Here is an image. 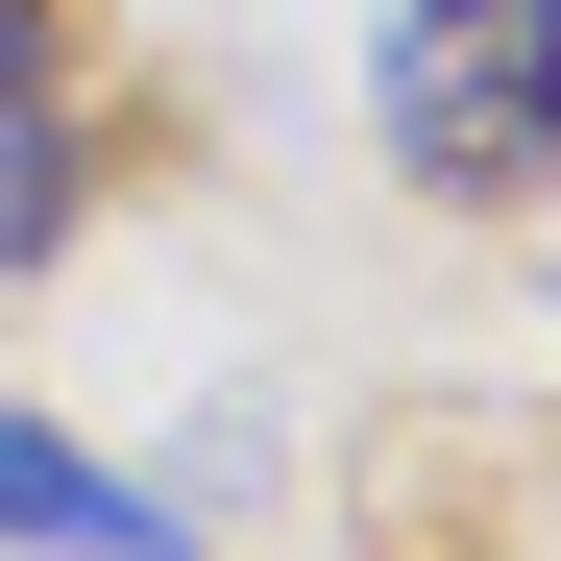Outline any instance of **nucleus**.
I'll list each match as a JSON object with an SVG mask.
<instances>
[{"label":"nucleus","instance_id":"2","mask_svg":"<svg viewBox=\"0 0 561 561\" xmlns=\"http://www.w3.org/2000/svg\"><path fill=\"white\" fill-rule=\"evenodd\" d=\"M73 196H99V123H73V25L0 0V268H49Z\"/></svg>","mask_w":561,"mask_h":561},{"label":"nucleus","instance_id":"3","mask_svg":"<svg viewBox=\"0 0 561 561\" xmlns=\"http://www.w3.org/2000/svg\"><path fill=\"white\" fill-rule=\"evenodd\" d=\"M0 561H196V513H171V489H123L99 439L0 415Z\"/></svg>","mask_w":561,"mask_h":561},{"label":"nucleus","instance_id":"1","mask_svg":"<svg viewBox=\"0 0 561 561\" xmlns=\"http://www.w3.org/2000/svg\"><path fill=\"white\" fill-rule=\"evenodd\" d=\"M366 123L415 196H561V0H391Z\"/></svg>","mask_w":561,"mask_h":561}]
</instances>
